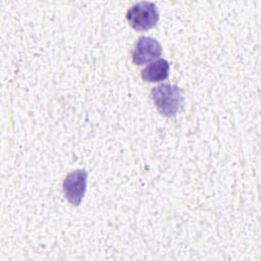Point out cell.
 I'll list each match as a JSON object with an SVG mask.
<instances>
[{
  "label": "cell",
  "instance_id": "5",
  "mask_svg": "<svg viewBox=\"0 0 261 261\" xmlns=\"http://www.w3.org/2000/svg\"><path fill=\"white\" fill-rule=\"evenodd\" d=\"M170 65L166 59H158L141 71V76L145 82L158 83L165 81L169 75Z\"/></svg>",
  "mask_w": 261,
  "mask_h": 261
},
{
  "label": "cell",
  "instance_id": "3",
  "mask_svg": "<svg viewBox=\"0 0 261 261\" xmlns=\"http://www.w3.org/2000/svg\"><path fill=\"white\" fill-rule=\"evenodd\" d=\"M87 178L88 172L85 169H76L65 176L62 182V190L71 205L79 206L83 201L87 191Z\"/></svg>",
  "mask_w": 261,
  "mask_h": 261
},
{
  "label": "cell",
  "instance_id": "1",
  "mask_svg": "<svg viewBox=\"0 0 261 261\" xmlns=\"http://www.w3.org/2000/svg\"><path fill=\"white\" fill-rule=\"evenodd\" d=\"M152 101L160 114L173 117L184 105L182 91L176 85L163 84L151 90Z\"/></svg>",
  "mask_w": 261,
  "mask_h": 261
},
{
  "label": "cell",
  "instance_id": "2",
  "mask_svg": "<svg viewBox=\"0 0 261 261\" xmlns=\"http://www.w3.org/2000/svg\"><path fill=\"white\" fill-rule=\"evenodd\" d=\"M126 19L133 29L137 31H147L157 24L159 12L155 3L142 1L134 4L127 10Z\"/></svg>",
  "mask_w": 261,
  "mask_h": 261
},
{
  "label": "cell",
  "instance_id": "4",
  "mask_svg": "<svg viewBox=\"0 0 261 261\" xmlns=\"http://www.w3.org/2000/svg\"><path fill=\"white\" fill-rule=\"evenodd\" d=\"M161 54L162 47L157 40L150 37H141L132 51V59L135 64L144 65L155 60Z\"/></svg>",
  "mask_w": 261,
  "mask_h": 261
}]
</instances>
